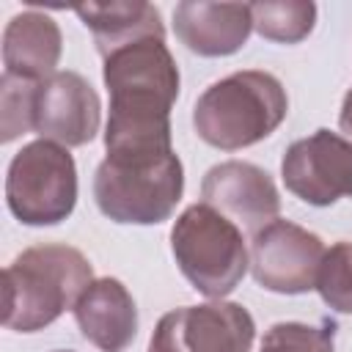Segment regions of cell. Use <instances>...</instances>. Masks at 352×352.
<instances>
[{"instance_id": "cell-1", "label": "cell", "mask_w": 352, "mask_h": 352, "mask_svg": "<svg viewBox=\"0 0 352 352\" xmlns=\"http://www.w3.org/2000/svg\"><path fill=\"white\" fill-rule=\"evenodd\" d=\"M102 80L110 94L104 126L107 157L173 151L170 107L179 96V66L165 38H143L110 52Z\"/></svg>"}, {"instance_id": "cell-2", "label": "cell", "mask_w": 352, "mask_h": 352, "mask_svg": "<svg viewBox=\"0 0 352 352\" xmlns=\"http://www.w3.org/2000/svg\"><path fill=\"white\" fill-rule=\"evenodd\" d=\"M94 283L91 261L69 245H33L3 272V324L16 333H36L74 308Z\"/></svg>"}, {"instance_id": "cell-3", "label": "cell", "mask_w": 352, "mask_h": 352, "mask_svg": "<svg viewBox=\"0 0 352 352\" xmlns=\"http://www.w3.org/2000/svg\"><path fill=\"white\" fill-rule=\"evenodd\" d=\"M289 113L280 80L261 69L234 72L212 82L192 107L195 135L220 148L239 151L270 138Z\"/></svg>"}, {"instance_id": "cell-4", "label": "cell", "mask_w": 352, "mask_h": 352, "mask_svg": "<svg viewBox=\"0 0 352 352\" xmlns=\"http://www.w3.org/2000/svg\"><path fill=\"white\" fill-rule=\"evenodd\" d=\"M184 192L176 151L154 157H104L94 173V201L104 217L129 226L168 220Z\"/></svg>"}, {"instance_id": "cell-5", "label": "cell", "mask_w": 352, "mask_h": 352, "mask_svg": "<svg viewBox=\"0 0 352 352\" xmlns=\"http://www.w3.org/2000/svg\"><path fill=\"white\" fill-rule=\"evenodd\" d=\"M170 250L190 286L212 300L231 294L250 267L242 228L204 201L176 217Z\"/></svg>"}, {"instance_id": "cell-6", "label": "cell", "mask_w": 352, "mask_h": 352, "mask_svg": "<svg viewBox=\"0 0 352 352\" xmlns=\"http://www.w3.org/2000/svg\"><path fill=\"white\" fill-rule=\"evenodd\" d=\"M6 204L22 226H58L77 204V165L66 146L33 140L22 146L6 173Z\"/></svg>"}, {"instance_id": "cell-7", "label": "cell", "mask_w": 352, "mask_h": 352, "mask_svg": "<svg viewBox=\"0 0 352 352\" xmlns=\"http://www.w3.org/2000/svg\"><path fill=\"white\" fill-rule=\"evenodd\" d=\"M256 322L239 302L212 300L168 311L151 338L148 352H250Z\"/></svg>"}, {"instance_id": "cell-8", "label": "cell", "mask_w": 352, "mask_h": 352, "mask_svg": "<svg viewBox=\"0 0 352 352\" xmlns=\"http://www.w3.org/2000/svg\"><path fill=\"white\" fill-rule=\"evenodd\" d=\"M322 258V239L289 220H272L250 239V272L261 289L275 294H305L316 289Z\"/></svg>"}, {"instance_id": "cell-9", "label": "cell", "mask_w": 352, "mask_h": 352, "mask_svg": "<svg viewBox=\"0 0 352 352\" xmlns=\"http://www.w3.org/2000/svg\"><path fill=\"white\" fill-rule=\"evenodd\" d=\"M280 176L286 190L311 206L352 198V143L330 129H316L286 148Z\"/></svg>"}, {"instance_id": "cell-10", "label": "cell", "mask_w": 352, "mask_h": 352, "mask_svg": "<svg viewBox=\"0 0 352 352\" xmlns=\"http://www.w3.org/2000/svg\"><path fill=\"white\" fill-rule=\"evenodd\" d=\"M102 102L91 82L77 72H55L36 82L33 132L60 146H85L96 138Z\"/></svg>"}, {"instance_id": "cell-11", "label": "cell", "mask_w": 352, "mask_h": 352, "mask_svg": "<svg viewBox=\"0 0 352 352\" xmlns=\"http://www.w3.org/2000/svg\"><path fill=\"white\" fill-rule=\"evenodd\" d=\"M201 198L206 206L226 214L242 231H261L280 212V195L272 176L242 160H228L206 170L201 182Z\"/></svg>"}, {"instance_id": "cell-12", "label": "cell", "mask_w": 352, "mask_h": 352, "mask_svg": "<svg viewBox=\"0 0 352 352\" xmlns=\"http://www.w3.org/2000/svg\"><path fill=\"white\" fill-rule=\"evenodd\" d=\"M176 38L195 55L226 58L245 47L253 16L250 3H206L184 0L173 8Z\"/></svg>"}, {"instance_id": "cell-13", "label": "cell", "mask_w": 352, "mask_h": 352, "mask_svg": "<svg viewBox=\"0 0 352 352\" xmlns=\"http://www.w3.org/2000/svg\"><path fill=\"white\" fill-rule=\"evenodd\" d=\"M72 311L82 338L99 352H124L138 336V308L118 278H96Z\"/></svg>"}, {"instance_id": "cell-14", "label": "cell", "mask_w": 352, "mask_h": 352, "mask_svg": "<svg viewBox=\"0 0 352 352\" xmlns=\"http://www.w3.org/2000/svg\"><path fill=\"white\" fill-rule=\"evenodd\" d=\"M63 36L52 16L41 11H22L8 19L3 30V66L28 82H41L55 74Z\"/></svg>"}, {"instance_id": "cell-15", "label": "cell", "mask_w": 352, "mask_h": 352, "mask_svg": "<svg viewBox=\"0 0 352 352\" xmlns=\"http://www.w3.org/2000/svg\"><path fill=\"white\" fill-rule=\"evenodd\" d=\"M74 14L91 30L102 58L143 38H165L162 16L151 3H85Z\"/></svg>"}, {"instance_id": "cell-16", "label": "cell", "mask_w": 352, "mask_h": 352, "mask_svg": "<svg viewBox=\"0 0 352 352\" xmlns=\"http://www.w3.org/2000/svg\"><path fill=\"white\" fill-rule=\"evenodd\" d=\"M253 30L278 44L302 41L316 25V6L311 0H264L250 3Z\"/></svg>"}, {"instance_id": "cell-17", "label": "cell", "mask_w": 352, "mask_h": 352, "mask_svg": "<svg viewBox=\"0 0 352 352\" xmlns=\"http://www.w3.org/2000/svg\"><path fill=\"white\" fill-rule=\"evenodd\" d=\"M258 352H336V322H278L264 333Z\"/></svg>"}, {"instance_id": "cell-18", "label": "cell", "mask_w": 352, "mask_h": 352, "mask_svg": "<svg viewBox=\"0 0 352 352\" xmlns=\"http://www.w3.org/2000/svg\"><path fill=\"white\" fill-rule=\"evenodd\" d=\"M316 292L327 308L352 314V242H336L330 250H324Z\"/></svg>"}, {"instance_id": "cell-19", "label": "cell", "mask_w": 352, "mask_h": 352, "mask_svg": "<svg viewBox=\"0 0 352 352\" xmlns=\"http://www.w3.org/2000/svg\"><path fill=\"white\" fill-rule=\"evenodd\" d=\"M33 94L36 82L3 74L0 80V140L11 143L33 129Z\"/></svg>"}, {"instance_id": "cell-20", "label": "cell", "mask_w": 352, "mask_h": 352, "mask_svg": "<svg viewBox=\"0 0 352 352\" xmlns=\"http://www.w3.org/2000/svg\"><path fill=\"white\" fill-rule=\"evenodd\" d=\"M338 126H341V132H344V135L349 138V143H352V88L346 91V96H344V102H341Z\"/></svg>"}, {"instance_id": "cell-21", "label": "cell", "mask_w": 352, "mask_h": 352, "mask_svg": "<svg viewBox=\"0 0 352 352\" xmlns=\"http://www.w3.org/2000/svg\"><path fill=\"white\" fill-rule=\"evenodd\" d=\"M55 352H72V349H55Z\"/></svg>"}]
</instances>
